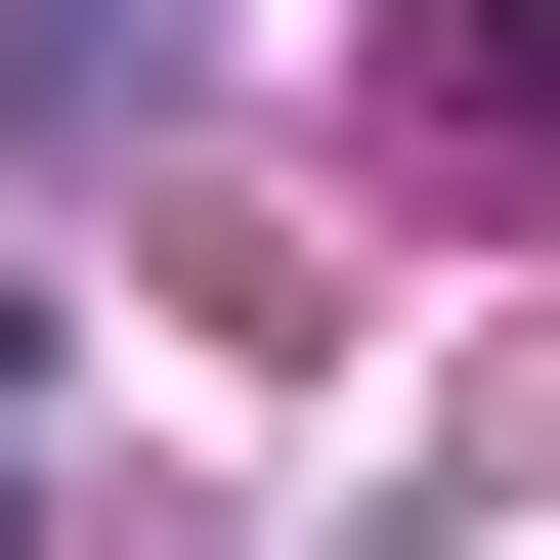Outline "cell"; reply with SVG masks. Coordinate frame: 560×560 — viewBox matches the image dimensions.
<instances>
[{"instance_id": "cell-1", "label": "cell", "mask_w": 560, "mask_h": 560, "mask_svg": "<svg viewBox=\"0 0 560 560\" xmlns=\"http://www.w3.org/2000/svg\"><path fill=\"white\" fill-rule=\"evenodd\" d=\"M388 130H431V173H560V0H431V44H388Z\"/></svg>"}, {"instance_id": "cell-2", "label": "cell", "mask_w": 560, "mask_h": 560, "mask_svg": "<svg viewBox=\"0 0 560 560\" xmlns=\"http://www.w3.org/2000/svg\"><path fill=\"white\" fill-rule=\"evenodd\" d=\"M0 560H44V259H0Z\"/></svg>"}]
</instances>
